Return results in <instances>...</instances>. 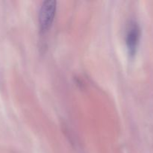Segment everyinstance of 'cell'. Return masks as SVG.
Here are the masks:
<instances>
[{"mask_svg": "<svg viewBox=\"0 0 153 153\" xmlns=\"http://www.w3.org/2000/svg\"><path fill=\"white\" fill-rule=\"evenodd\" d=\"M55 10L56 1L55 0H47L43 1L39 14V23L41 31H46L51 26L55 17Z\"/></svg>", "mask_w": 153, "mask_h": 153, "instance_id": "obj_1", "label": "cell"}, {"mask_svg": "<svg viewBox=\"0 0 153 153\" xmlns=\"http://www.w3.org/2000/svg\"><path fill=\"white\" fill-rule=\"evenodd\" d=\"M140 37V29L136 23L132 24L128 30L126 35V44L131 54H134Z\"/></svg>", "mask_w": 153, "mask_h": 153, "instance_id": "obj_2", "label": "cell"}]
</instances>
